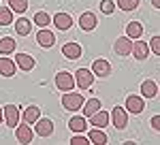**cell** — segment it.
Listing matches in <instances>:
<instances>
[{
    "label": "cell",
    "instance_id": "1",
    "mask_svg": "<svg viewBox=\"0 0 160 145\" xmlns=\"http://www.w3.org/2000/svg\"><path fill=\"white\" fill-rule=\"evenodd\" d=\"M83 102H86V98L81 96L79 92H64V96H62V107L66 109V111H79V109L83 107Z\"/></svg>",
    "mask_w": 160,
    "mask_h": 145
},
{
    "label": "cell",
    "instance_id": "2",
    "mask_svg": "<svg viewBox=\"0 0 160 145\" xmlns=\"http://www.w3.org/2000/svg\"><path fill=\"white\" fill-rule=\"evenodd\" d=\"M2 122L9 126V128H15L19 124V107L17 105H7L2 107Z\"/></svg>",
    "mask_w": 160,
    "mask_h": 145
},
{
    "label": "cell",
    "instance_id": "3",
    "mask_svg": "<svg viewBox=\"0 0 160 145\" xmlns=\"http://www.w3.org/2000/svg\"><path fill=\"white\" fill-rule=\"evenodd\" d=\"M92 83H94V72L92 71L79 68V71L75 72V85L79 90H88V88H92Z\"/></svg>",
    "mask_w": 160,
    "mask_h": 145
},
{
    "label": "cell",
    "instance_id": "4",
    "mask_svg": "<svg viewBox=\"0 0 160 145\" xmlns=\"http://www.w3.org/2000/svg\"><path fill=\"white\" fill-rule=\"evenodd\" d=\"M109 118H113V120H109V122H113V126H115L118 130H124V128L128 126V111L124 107H113Z\"/></svg>",
    "mask_w": 160,
    "mask_h": 145
},
{
    "label": "cell",
    "instance_id": "5",
    "mask_svg": "<svg viewBox=\"0 0 160 145\" xmlns=\"http://www.w3.org/2000/svg\"><path fill=\"white\" fill-rule=\"evenodd\" d=\"M34 134H38V137H51L53 134V122L49 120V118H38L37 122H34Z\"/></svg>",
    "mask_w": 160,
    "mask_h": 145
},
{
    "label": "cell",
    "instance_id": "6",
    "mask_svg": "<svg viewBox=\"0 0 160 145\" xmlns=\"http://www.w3.org/2000/svg\"><path fill=\"white\" fill-rule=\"evenodd\" d=\"M56 88L58 90H62V92H71L75 88V77L71 75V72H66V71H62L56 75Z\"/></svg>",
    "mask_w": 160,
    "mask_h": 145
},
{
    "label": "cell",
    "instance_id": "7",
    "mask_svg": "<svg viewBox=\"0 0 160 145\" xmlns=\"http://www.w3.org/2000/svg\"><path fill=\"white\" fill-rule=\"evenodd\" d=\"M96 26H98L96 13L86 11V13H81V15H79V28H81V30H86V32H92V30H96Z\"/></svg>",
    "mask_w": 160,
    "mask_h": 145
},
{
    "label": "cell",
    "instance_id": "8",
    "mask_svg": "<svg viewBox=\"0 0 160 145\" xmlns=\"http://www.w3.org/2000/svg\"><path fill=\"white\" fill-rule=\"evenodd\" d=\"M15 134H17V141L19 143H24V145H28V143H32V139H34V130L30 128V124H17L15 126Z\"/></svg>",
    "mask_w": 160,
    "mask_h": 145
},
{
    "label": "cell",
    "instance_id": "9",
    "mask_svg": "<svg viewBox=\"0 0 160 145\" xmlns=\"http://www.w3.org/2000/svg\"><path fill=\"white\" fill-rule=\"evenodd\" d=\"M145 109V100H143V96H137V94H130V96L126 98V111L128 113H141Z\"/></svg>",
    "mask_w": 160,
    "mask_h": 145
},
{
    "label": "cell",
    "instance_id": "10",
    "mask_svg": "<svg viewBox=\"0 0 160 145\" xmlns=\"http://www.w3.org/2000/svg\"><path fill=\"white\" fill-rule=\"evenodd\" d=\"M62 53H64L66 60H79L83 49H81L79 43H66V45H62Z\"/></svg>",
    "mask_w": 160,
    "mask_h": 145
},
{
    "label": "cell",
    "instance_id": "11",
    "mask_svg": "<svg viewBox=\"0 0 160 145\" xmlns=\"http://www.w3.org/2000/svg\"><path fill=\"white\" fill-rule=\"evenodd\" d=\"M130 49H132V41L128 36H120L115 43H113V51L118 56H130Z\"/></svg>",
    "mask_w": 160,
    "mask_h": 145
},
{
    "label": "cell",
    "instance_id": "12",
    "mask_svg": "<svg viewBox=\"0 0 160 145\" xmlns=\"http://www.w3.org/2000/svg\"><path fill=\"white\" fill-rule=\"evenodd\" d=\"M37 43L41 47L49 49V47H53V43H56V36H53V32H49L47 28H41L37 32Z\"/></svg>",
    "mask_w": 160,
    "mask_h": 145
},
{
    "label": "cell",
    "instance_id": "13",
    "mask_svg": "<svg viewBox=\"0 0 160 145\" xmlns=\"http://www.w3.org/2000/svg\"><path fill=\"white\" fill-rule=\"evenodd\" d=\"M92 72H94L96 77H109L111 75V64L107 60L98 58V60L92 62Z\"/></svg>",
    "mask_w": 160,
    "mask_h": 145
},
{
    "label": "cell",
    "instance_id": "14",
    "mask_svg": "<svg viewBox=\"0 0 160 145\" xmlns=\"http://www.w3.org/2000/svg\"><path fill=\"white\" fill-rule=\"evenodd\" d=\"M53 26L64 32V30L73 28V17H71L68 13H56V15H53Z\"/></svg>",
    "mask_w": 160,
    "mask_h": 145
},
{
    "label": "cell",
    "instance_id": "15",
    "mask_svg": "<svg viewBox=\"0 0 160 145\" xmlns=\"http://www.w3.org/2000/svg\"><path fill=\"white\" fill-rule=\"evenodd\" d=\"M15 64H17V68L30 72L32 68H34V58L28 56V53H15Z\"/></svg>",
    "mask_w": 160,
    "mask_h": 145
},
{
    "label": "cell",
    "instance_id": "16",
    "mask_svg": "<svg viewBox=\"0 0 160 145\" xmlns=\"http://www.w3.org/2000/svg\"><path fill=\"white\" fill-rule=\"evenodd\" d=\"M130 53L135 56L137 60H145V58L149 56V47H148V43H145V41H139V38H137L135 43H132V49H130Z\"/></svg>",
    "mask_w": 160,
    "mask_h": 145
},
{
    "label": "cell",
    "instance_id": "17",
    "mask_svg": "<svg viewBox=\"0 0 160 145\" xmlns=\"http://www.w3.org/2000/svg\"><path fill=\"white\" fill-rule=\"evenodd\" d=\"M88 120L92 122V126H96V128H105V126H109L111 124V118H109V113H107V111H96V113H92V115H90V118H88Z\"/></svg>",
    "mask_w": 160,
    "mask_h": 145
},
{
    "label": "cell",
    "instance_id": "18",
    "mask_svg": "<svg viewBox=\"0 0 160 145\" xmlns=\"http://www.w3.org/2000/svg\"><path fill=\"white\" fill-rule=\"evenodd\" d=\"M15 71H17L15 60L7 58V56H2V58H0V75H2V77H13Z\"/></svg>",
    "mask_w": 160,
    "mask_h": 145
},
{
    "label": "cell",
    "instance_id": "19",
    "mask_svg": "<svg viewBox=\"0 0 160 145\" xmlns=\"http://www.w3.org/2000/svg\"><path fill=\"white\" fill-rule=\"evenodd\" d=\"M88 134H90L88 139H90V143H92V145H107V143H109V137L102 132V128H96V126H94Z\"/></svg>",
    "mask_w": 160,
    "mask_h": 145
},
{
    "label": "cell",
    "instance_id": "20",
    "mask_svg": "<svg viewBox=\"0 0 160 145\" xmlns=\"http://www.w3.org/2000/svg\"><path fill=\"white\" fill-rule=\"evenodd\" d=\"M86 126H88V118H71L68 120V130L75 134L86 132Z\"/></svg>",
    "mask_w": 160,
    "mask_h": 145
},
{
    "label": "cell",
    "instance_id": "21",
    "mask_svg": "<svg viewBox=\"0 0 160 145\" xmlns=\"http://www.w3.org/2000/svg\"><path fill=\"white\" fill-rule=\"evenodd\" d=\"M15 32L19 36H28L32 32V22H30L28 17H19V19L15 22Z\"/></svg>",
    "mask_w": 160,
    "mask_h": 145
},
{
    "label": "cell",
    "instance_id": "22",
    "mask_svg": "<svg viewBox=\"0 0 160 145\" xmlns=\"http://www.w3.org/2000/svg\"><path fill=\"white\" fill-rule=\"evenodd\" d=\"M15 49H17V43H15V38H11V36H4V38H0V56H11Z\"/></svg>",
    "mask_w": 160,
    "mask_h": 145
},
{
    "label": "cell",
    "instance_id": "23",
    "mask_svg": "<svg viewBox=\"0 0 160 145\" xmlns=\"http://www.w3.org/2000/svg\"><path fill=\"white\" fill-rule=\"evenodd\" d=\"M41 118V109L37 107V105H30V107H26L24 111V115L19 118V120H24L26 124H34V122Z\"/></svg>",
    "mask_w": 160,
    "mask_h": 145
},
{
    "label": "cell",
    "instance_id": "24",
    "mask_svg": "<svg viewBox=\"0 0 160 145\" xmlns=\"http://www.w3.org/2000/svg\"><path fill=\"white\" fill-rule=\"evenodd\" d=\"M156 94H158V85H156V81L145 79V81L141 83V96L143 98H154Z\"/></svg>",
    "mask_w": 160,
    "mask_h": 145
},
{
    "label": "cell",
    "instance_id": "25",
    "mask_svg": "<svg viewBox=\"0 0 160 145\" xmlns=\"http://www.w3.org/2000/svg\"><path fill=\"white\" fill-rule=\"evenodd\" d=\"M141 34H143V26L139 24V22H130V24H126V36H128L130 41L141 38Z\"/></svg>",
    "mask_w": 160,
    "mask_h": 145
},
{
    "label": "cell",
    "instance_id": "26",
    "mask_svg": "<svg viewBox=\"0 0 160 145\" xmlns=\"http://www.w3.org/2000/svg\"><path fill=\"white\" fill-rule=\"evenodd\" d=\"M81 109H83V115L90 118L92 113H96V111L100 109V100H98V98H90L88 102H83V107H81Z\"/></svg>",
    "mask_w": 160,
    "mask_h": 145
},
{
    "label": "cell",
    "instance_id": "27",
    "mask_svg": "<svg viewBox=\"0 0 160 145\" xmlns=\"http://www.w3.org/2000/svg\"><path fill=\"white\" fill-rule=\"evenodd\" d=\"M9 9L13 13H26L28 11V0H9Z\"/></svg>",
    "mask_w": 160,
    "mask_h": 145
},
{
    "label": "cell",
    "instance_id": "28",
    "mask_svg": "<svg viewBox=\"0 0 160 145\" xmlns=\"http://www.w3.org/2000/svg\"><path fill=\"white\" fill-rule=\"evenodd\" d=\"M115 7L128 13V11H135L137 7H139V0H118V2H115Z\"/></svg>",
    "mask_w": 160,
    "mask_h": 145
},
{
    "label": "cell",
    "instance_id": "29",
    "mask_svg": "<svg viewBox=\"0 0 160 145\" xmlns=\"http://www.w3.org/2000/svg\"><path fill=\"white\" fill-rule=\"evenodd\" d=\"M34 24L41 26V28H47V26L51 24V17H49V13H45V11H38L37 15H34Z\"/></svg>",
    "mask_w": 160,
    "mask_h": 145
},
{
    "label": "cell",
    "instance_id": "30",
    "mask_svg": "<svg viewBox=\"0 0 160 145\" xmlns=\"http://www.w3.org/2000/svg\"><path fill=\"white\" fill-rule=\"evenodd\" d=\"M13 22V11L9 7H0V26H9Z\"/></svg>",
    "mask_w": 160,
    "mask_h": 145
},
{
    "label": "cell",
    "instance_id": "31",
    "mask_svg": "<svg viewBox=\"0 0 160 145\" xmlns=\"http://www.w3.org/2000/svg\"><path fill=\"white\" fill-rule=\"evenodd\" d=\"M100 11L105 13V15H113L115 2H113V0H100Z\"/></svg>",
    "mask_w": 160,
    "mask_h": 145
},
{
    "label": "cell",
    "instance_id": "32",
    "mask_svg": "<svg viewBox=\"0 0 160 145\" xmlns=\"http://www.w3.org/2000/svg\"><path fill=\"white\" fill-rule=\"evenodd\" d=\"M149 51H152V53H160V38L158 36H152V41H149Z\"/></svg>",
    "mask_w": 160,
    "mask_h": 145
},
{
    "label": "cell",
    "instance_id": "33",
    "mask_svg": "<svg viewBox=\"0 0 160 145\" xmlns=\"http://www.w3.org/2000/svg\"><path fill=\"white\" fill-rule=\"evenodd\" d=\"M90 143V139H86V137H73L71 139V145H88Z\"/></svg>",
    "mask_w": 160,
    "mask_h": 145
},
{
    "label": "cell",
    "instance_id": "34",
    "mask_svg": "<svg viewBox=\"0 0 160 145\" xmlns=\"http://www.w3.org/2000/svg\"><path fill=\"white\" fill-rule=\"evenodd\" d=\"M152 128H154V130L160 128V115H154V118H152Z\"/></svg>",
    "mask_w": 160,
    "mask_h": 145
},
{
    "label": "cell",
    "instance_id": "35",
    "mask_svg": "<svg viewBox=\"0 0 160 145\" xmlns=\"http://www.w3.org/2000/svg\"><path fill=\"white\" fill-rule=\"evenodd\" d=\"M152 4H154V7L158 9V7H160V0H152Z\"/></svg>",
    "mask_w": 160,
    "mask_h": 145
},
{
    "label": "cell",
    "instance_id": "36",
    "mask_svg": "<svg viewBox=\"0 0 160 145\" xmlns=\"http://www.w3.org/2000/svg\"><path fill=\"white\" fill-rule=\"evenodd\" d=\"M0 122H2V107H0Z\"/></svg>",
    "mask_w": 160,
    "mask_h": 145
}]
</instances>
